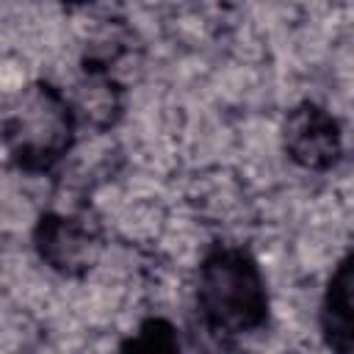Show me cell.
<instances>
[{"label": "cell", "instance_id": "5b68a950", "mask_svg": "<svg viewBox=\"0 0 354 354\" xmlns=\"http://www.w3.org/2000/svg\"><path fill=\"white\" fill-rule=\"evenodd\" d=\"M321 335L337 354L354 351V254L346 252L332 268L321 296Z\"/></svg>", "mask_w": 354, "mask_h": 354}, {"label": "cell", "instance_id": "6da1fadb", "mask_svg": "<svg viewBox=\"0 0 354 354\" xmlns=\"http://www.w3.org/2000/svg\"><path fill=\"white\" fill-rule=\"evenodd\" d=\"M194 307L205 332L218 340L260 332L268 324L271 299L257 257L241 243H210L196 266Z\"/></svg>", "mask_w": 354, "mask_h": 354}, {"label": "cell", "instance_id": "8992f818", "mask_svg": "<svg viewBox=\"0 0 354 354\" xmlns=\"http://www.w3.org/2000/svg\"><path fill=\"white\" fill-rule=\"evenodd\" d=\"M180 348V335L177 326L160 315L144 318L136 332L122 343V351H147V354H166Z\"/></svg>", "mask_w": 354, "mask_h": 354}, {"label": "cell", "instance_id": "3957f363", "mask_svg": "<svg viewBox=\"0 0 354 354\" xmlns=\"http://www.w3.org/2000/svg\"><path fill=\"white\" fill-rule=\"evenodd\" d=\"M33 246L50 271L61 277H83L97 266L105 249V238L100 221H94L88 213L55 210L39 218Z\"/></svg>", "mask_w": 354, "mask_h": 354}, {"label": "cell", "instance_id": "52a82bcc", "mask_svg": "<svg viewBox=\"0 0 354 354\" xmlns=\"http://www.w3.org/2000/svg\"><path fill=\"white\" fill-rule=\"evenodd\" d=\"M61 3H66V6H86V3H91V0H61Z\"/></svg>", "mask_w": 354, "mask_h": 354}, {"label": "cell", "instance_id": "7a4b0ae2", "mask_svg": "<svg viewBox=\"0 0 354 354\" xmlns=\"http://www.w3.org/2000/svg\"><path fill=\"white\" fill-rule=\"evenodd\" d=\"M77 138L75 102L47 80H30L0 94V152L25 174H50Z\"/></svg>", "mask_w": 354, "mask_h": 354}, {"label": "cell", "instance_id": "277c9868", "mask_svg": "<svg viewBox=\"0 0 354 354\" xmlns=\"http://www.w3.org/2000/svg\"><path fill=\"white\" fill-rule=\"evenodd\" d=\"M285 155L307 171H329L343 158V130L337 116L318 102H299L282 124Z\"/></svg>", "mask_w": 354, "mask_h": 354}]
</instances>
